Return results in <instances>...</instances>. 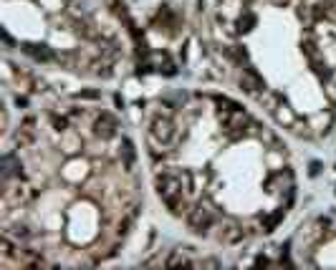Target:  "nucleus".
<instances>
[{
	"mask_svg": "<svg viewBox=\"0 0 336 270\" xmlns=\"http://www.w3.org/2000/svg\"><path fill=\"white\" fill-rule=\"evenodd\" d=\"M185 217H187V225H190L198 235H205V232L212 227V222H215V212H212V207L205 204V202L192 204V207L185 212Z\"/></svg>",
	"mask_w": 336,
	"mask_h": 270,
	"instance_id": "nucleus-1",
	"label": "nucleus"
},
{
	"mask_svg": "<svg viewBox=\"0 0 336 270\" xmlns=\"http://www.w3.org/2000/svg\"><path fill=\"white\" fill-rule=\"evenodd\" d=\"M172 136H175V127H172V122L170 119H162V116H157L154 122H152V129H149V139H154V141H159V144H170L172 141Z\"/></svg>",
	"mask_w": 336,
	"mask_h": 270,
	"instance_id": "nucleus-2",
	"label": "nucleus"
},
{
	"mask_svg": "<svg viewBox=\"0 0 336 270\" xmlns=\"http://www.w3.org/2000/svg\"><path fill=\"white\" fill-rule=\"evenodd\" d=\"M240 86H243L245 94H258V91L266 88V86H263V78L258 76V71L253 66H245V73L240 76Z\"/></svg>",
	"mask_w": 336,
	"mask_h": 270,
	"instance_id": "nucleus-3",
	"label": "nucleus"
},
{
	"mask_svg": "<svg viewBox=\"0 0 336 270\" xmlns=\"http://www.w3.org/2000/svg\"><path fill=\"white\" fill-rule=\"evenodd\" d=\"M117 129H119V124H117V119H114L111 114H101V116L96 119V124H94V134L101 136V139L114 136L117 134Z\"/></svg>",
	"mask_w": 336,
	"mask_h": 270,
	"instance_id": "nucleus-4",
	"label": "nucleus"
},
{
	"mask_svg": "<svg viewBox=\"0 0 336 270\" xmlns=\"http://www.w3.org/2000/svg\"><path fill=\"white\" fill-rule=\"evenodd\" d=\"M245 235H243V230L238 227V225H233V222H228V225H220V240L222 243H238V240H243Z\"/></svg>",
	"mask_w": 336,
	"mask_h": 270,
	"instance_id": "nucleus-5",
	"label": "nucleus"
},
{
	"mask_svg": "<svg viewBox=\"0 0 336 270\" xmlns=\"http://www.w3.org/2000/svg\"><path fill=\"white\" fill-rule=\"evenodd\" d=\"M23 51H25L28 56L38 58V61H53V58H56L53 51H51L48 46H33V43H28V46H23Z\"/></svg>",
	"mask_w": 336,
	"mask_h": 270,
	"instance_id": "nucleus-6",
	"label": "nucleus"
},
{
	"mask_svg": "<svg viewBox=\"0 0 336 270\" xmlns=\"http://www.w3.org/2000/svg\"><path fill=\"white\" fill-rule=\"evenodd\" d=\"M283 215H286V209L281 207V209H275L273 215L263 217V220H261V225H263V232H273V230H275V225H278V222L283 220Z\"/></svg>",
	"mask_w": 336,
	"mask_h": 270,
	"instance_id": "nucleus-7",
	"label": "nucleus"
},
{
	"mask_svg": "<svg viewBox=\"0 0 336 270\" xmlns=\"http://www.w3.org/2000/svg\"><path fill=\"white\" fill-rule=\"evenodd\" d=\"M275 119H278L283 127H291V124L296 122V114H293L286 104H278V109H275Z\"/></svg>",
	"mask_w": 336,
	"mask_h": 270,
	"instance_id": "nucleus-8",
	"label": "nucleus"
},
{
	"mask_svg": "<svg viewBox=\"0 0 336 270\" xmlns=\"http://www.w3.org/2000/svg\"><path fill=\"white\" fill-rule=\"evenodd\" d=\"M122 154H124V167L132 169V164H134V144L129 139L122 141Z\"/></svg>",
	"mask_w": 336,
	"mask_h": 270,
	"instance_id": "nucleus-9",
	"label": "nucleus"
},
{
	"mask_svg": "<svg viewBox=\"0 0 336 270\" xmlns=\"http://www.w3.org/2000/svg\"><path fill=\"white\" fill-rule=\"evenodd\" d=\"M253 25H256V15L253 13H245V15H240V20H238V33H248V31H253Z\"/></svg>",
	"mask_w": 336,
	"mask_h": 270,
	"instance_id": "nucleus-10",
	"label": "nucleus"
},
{
	"mask_svg": "<svg viewBox=\"0 0 336 270\" xmlns=\"http://www.w3.org/2000/svg\"><path fill=\"white\" fill-rule=\"evenodd\" d=\"M215 104L220 106V111H240V109H243L240 104H235V101H230V99H225V96H215Z\"/></svg>",
	"mask_w": 336,
	"mask_h": 270,
	"instance_id": "nucleus-11",
	"label": "nucleus"
},
{
	"mask_svg": "<svg viewBox=\"0 0 336 270\" xmlns=\"http://www.w3.org/2000/svg\"><path fill=\"white\" fill-rule=\"evenodd\" d=\"M164 265H192V260H190L187 255H182V250H177L175 255H170V258L164 260Z\"/></svg>",
	"mask_w": 336,
	"mask_h": 270,
	"instance_id": "nucleus-12",
	"label": "nucleus"
},
{
	"mask_svg": "<svg viewBox=\"0 0 336 270\" xmlns=\"http://www.w3.org/2000/svg\"><path fill=\"white\" fill-rule=\"evenodd\" d=\"M324 91H326L329 101H331V104H336V81H331V78H329V81H326V88H324Z\"/></svg>",
	"mask_w": 336,
	"mask_h": 270,
	"instance_id": "nucleus-13",
	"label": "nucleus"
},
{
	"mask_svg": "<svg viewBox=\"0 0 336 270\" xmlns=\"http://www.w3.org/2000/svg\"><path fill=\"white\" fill-rule=\"evenodd\" d=\"M53 127L61 132V129H66V119H59V116H53Z\"/></svg>",
	"mask_w": 336,
	"mask_h": 270,
	"instance_id": "nucleus-14",
	"label": "nucleus"
},
{
	"mask_svg": "<svg viewBox=\"0 0 336 270\" xmlns=\"http://www.w3.org/2000/svg\"><path fill=\"white\" fill-rule=\"evenodd\" d=\"M81 99H99V91H81Z\"/></svg>",
	"mask_w": 336,
	"mask_h": 270,
	"instance_id": "nucleus-15",
	"label": "nucleus"
},
{
	"mask_svg": "<svg viewBox=\"0 0 336 270\" xmlns=\"http://www.w3.org/2000/svg\"><path fill=\"white\" fill-rule=\"evenodd\" d=\"M319 172H321V164H319V162H311V174L316 177Z\"/></svg>",
	"mask_w": 336,
	"mask_h": 270,
	"instance_id": "nucleus-16",
	"label": "nucleus"
}]
</instances>
